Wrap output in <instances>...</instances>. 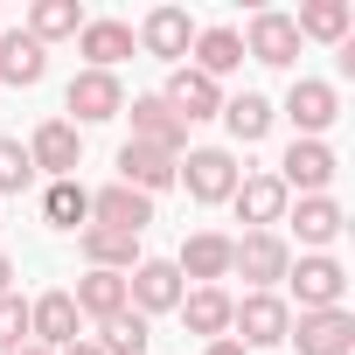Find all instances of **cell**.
I'll return each instance as SVG.
<instances>
[{
    "label": "cell",
    "instance_id": "1",
    "mask_svg": "<svg viewBox=\"0 0 355 355\" xmlns=\"http://www.w3.org/2000/svg\"><path fill=\"white\" fill-rule=\"evenodd\" d=\"M174 182L189 189V202H230L237 196V182H244V167H237V153L230 146H189L182 160H174Z\"/></svg>",
    "mask_w": 355,
    "mask_h": 355
},
{
    "label": "cell",
    "instance_id": "2",
    "mask_svg": "<svg viewBox=\"0 0 355 355\" xmlns=\"http://www.w3.org/2000/svg\"><path fill=\"white\" fill-rule=\"evenodd\" d=\"M286 286H293L300 313H327V306L348 300V272H341L334 251H306V258H293V265H286ZM293 300H286V306H293Z\"/></svg>",
    "mask_w": 355,
    "mask_h": 355
},
{
    "label": "cell",
    "instance_id": "3",
    "mask_svg": "<svg viewBox=\"0 0 355 355\" xmlns=\"http://www.w3.org/2000/svg\"><path fill=\"white\" fill-rule=\"evenodd\" d=\"M286 265H293V244H286L279 230H244V237H230V272H237L251 293H272V286L286 279Z\"/></svg>",
    "mask_w": 355,
    "mask_h": 355
},
{
    "label": "cell",
    "instance_id": "4",
    "mask_svg": "<svg viewBox=\"0 0 355 355\" xmlns=\"http://www.w3.org/2000/svg\"><path fill=\"white\" fill-rule=\"evenodd\" d=\"M286 334H293V306L279 293H244L230 306V341L237 348H279Z\"/></svg>",
    "mask_w": 355,
    "mask_h": 355
},
{
    "label": "cell",
    "instance_id": "5",
    "mask_svg": "<svg viewBox=\"0 0 355 355\" xmlns=\"http://www.w3.org/2000/svg\"><path fill=\"white\" fill-rule=\"evenodd\" d=\"M63 112H77V119H70L77 132L119 119V112H125V84H119V70H77L70 91H63Z\"/></svg>",
    "mask_w": 355,
    "mask_h": 355
},
{
    "label": "cell",
    "instance_id": "6",
    "mask_svg": "<svg viewBox=\"0 0 355 355\" xmlns=\"http://www.w3.org/2000/svg\"><path fill=\"white\" fill-rule=\"evenodd\" d=\"M272 174H279V189H286V196H293V189H300V196H327V189H334V174H341V160H334L327 139H293L286 160H279Z\"/></svg>",
    "mask_w": 355,
    "mask_h": 355
},
{
    "label": "cell",
    "instance_id": "7",
    "mask_svg": "<svg viewBox=\"0 0 355 355\" xmlns=\"http://www.w3.org/2000/svg\"><path fill=\"white\" fill-rule=\"evenodd\" d=\"M182 293H189V286H182V272H174V258H139V265L125 272V306L146 313V320H153V313H174Z\"/></svg>",
    "mask_w": 355,
    "mask_h": 355
},
{
    "label": "cell",
    "instance_id": "8",
    "mask_svg": "<svg viewBox=\"0 0 355 355\" xmlns=\"http://www.w3.org/2000/svg\"><path fill=\"white\" fill-rule=\"evenodd\" d=\"M28 160L35 174H49V182H77V167H84V132L70 119H42L28 132Z\"/></svg>",
    "mask_w": 355,
    "mask_h": 355
},
{
    "label": "cell",
    "instance_id": "9",
    "mask_svg": "<svg viewBox=\"0 0 355 355\" xmlns=\"http://www.w3.org/2000/svg\"><path fill=\"white\" fill-rule=\"evenodd\" d=\"M237 35H244V56L265 63V70H293V63H300V28H293V15H279V8H258L251 28H237Z\"/></svg>",
    "mask_w": 355,
    "mask_h": 355
},
{
    "label": "cell",
    "instance_id": "10",
    "mask_svg": "<svg viewBox=\"0 0 355 355\" xmlns=\"http://www.w3.org/2000/svg\"><path fill=\"white\" fill-rule=\"evenodd\" d=\"M119 119H132V139H139V146H160V153H174V160L189 153V125H182V119H174V112L160 105V91H139V98H125V112H119Z\"/></svg>",
    "mask_w": 355,
    "mask_h": 355
},
{
    "label": "cell",
    "instance_id": "11",
    "mask_svg": "<svg viewBox=\"0 0 355 355\" xmlns=\"http://www.w3.org/2000/svg\"><path fill=\"white\" fill-rule=\"evenodd\" d=\"M286 119H293V139H320V132L341 119V91L320 84V77H293V91H286Z\"/></svg>",
    "mask_w": 355,
    "mask_h": 355
},
{
    "label": "cell",
    "instance_id": "12",
    "mask_svg": "<svg viewBox=\"0 0 355 355\" xmlns=\"http://www.w3.org/2000/svg\"><path fill=\"white\" fill-rule=\"evenodd\" d=\"M28 341L49 348V355H63L70 341H84V313H77V300H70V293H42V300H28Z\"/></svg>",
    "mask_w": 355,
    "mask_h": 355
},
{
    "label": "cell",
    "instance_id": "13",
    "mask_svg": "<svg viewBox=\"0 0 355 355\" xmlns=\"http://www.w3.org/2000/svg\"><path fill=\"white\" fill-rule=\"evenodd\" d=\"M300 355H355V313L348 306H327V313H293V334H286Z\"/></svg>",
    "mask_w": 355,
    "mask_h": 355
},
{
    "label": "cell",
    "instance_id": "14",
    "mask_svg": "<svg viewBox=\"0 0 355 355\" xmlns=\"http://www.w3.org/2000/svg\"><path fill=\"white\" fill-rule=\"evenodd\" d=\"M132 49H146V56H160V63H189V49H196L189 8H153V15L132 28Z\"/></svg>",
    "mask_w": 355,
    "mask_h": 355
},
{
    "label": "cell",
    "instance_id": "15",
    "mask_svg": "<svg viewBox=\"0 0 355 355\" xmlns=\"http://www.w3.org/2000/svg\"><path fill=\"white\" fill-rule=\"evenodd\" d=\"M160 105L182 119V125H196V119H216V112H223V84H209V77L189 70V63H174L167 84H160Z\"/></svg>",
    "mask_w": 355,
    "mask_h": 355
},
{
    "label": "cell",
    "instance_id": "16",
    "mask_svg": "<svg viewBox=\"0 0 355 355\" xmlns=\"http://www.w3.org/2000/svg\"><path fill=\"white\" fill-rule=\"evenodd\" d=\"M286 189H279V174L272 167H258V174H244V182H237V196H230V209H237V223L244 230H279L286 223Z\"/></svg>",
    "mask_w": 355,
    "mask_h": 355
},
{
    "label": "cell",
    "instance_id": "17",
    "mask_svg": "<svg viewBox=\"0 0 355 355\" xmlns=\"http://www.w3.org/2000/svg\"><path fill=\"white\" fill-rule=\"evenodd\" d=\"M174 272H182V286H189V279H196V286L230 279V237H223V230H196V237H182V251H174Z\"/></svg>",
    "mask_w": 355,
    "mask_h": 355
},
{
    "label": "cell",
    "instance_id": "18",
    "mask_svg": "<svg viewBox=\"0 0 355 355\" xmlns=\"http://www.w3.org/2000/svg\"><path fill=\"white\" fill-rule=\"evenodd\" d=\"M77 56H84V70H119V63L132 56V21L91 15V21L77 28Z\"/></svg>",
    "mask_w": 355,
    "mask_h": 355
},
{
    "label": "cell",
    "instance_id": "19",
    "mask_svg": "<svg viewBox=\"0 0 355 355\" xmlns=\"http://www.w3.org/2000/svg\"><path fill=\"white\" fill-rule=\"evenodd\" d=\"M91 223H105V230H125V237H139V230L153 223V196H139V189H125V182H105V189L91 196Z\"/></svg>",
    "mask_w": 355,
    "mask_h": 355
},
{
    "label": "cell",
    "instance_id": "20",
    "mask_svg": "<svg viewBox=\"0 0 355 355\" xmlns=\"http://www.w3.org/2000/svg\"><path fill=\"white\" fill-rule=\"evenodd\" d=\"M286 223H293V237H300L306 251H327V244L348 230V216H341L334 196H300V202H286Z\"/></svg>",
    "mask_w": 355,
    "mask_h": 355
},
{
    "label": "cell",
    "instance_id": "21",
    "mask_svg": "<svg viewBox=\"0 0 355 355\" xmlns=\"http://www.w3.org/2000/svg\"><path fill=\"white\" fill-rule=\"evenodd\" d=\"M42 77H49V49L28 28H8V35H0V84H8V91H35Z\"/></svg>",
    "mask_w": 355,
    "mask_h": 355
},
{
    "label": "cell",
    "instance_id": "22",
    "mask_svg": "<svg viewBox=\"0 0 355 355\" xmlns=\"http://www.w3.org/2000/svg\"><path fill=\"white\" fill-rule=\"evenodd\" d=\"M230 306H237V300H230L223 286H189L174 313H182V327H189V334H202V341H223V334H230Z\"/></svg>",
    "mask_w": 355,
    "mask_h": 355
},
{
    "label": "cell",
    "instance_id": "23",
    "mask_svg": "<svg viewBox=\"0 0 355 355\" xmlns=\"http://www.w3.org/2000/svg\"><path fill=\"white\" fill-rule=\"evenodd\" d=\"M189 70H202L209 84H223L230 70H244V35H237L230 21H216V28H196V56H189Z\"/></svg>",
    "mask_w": 355,
    "mask_h": 355
},
{
    "label": "cell",
    "instance_id": "24",
    "mask_svg": "<svg viewBox=\"0 0 355 355\" xmlns=\"http://www.w3.org/2000/svg\"><path fill=\"white\" fill-rule=\"evenodd\" d=\"M119 182H125V189H139V196H160V189H174V153L125 139V146H119Z\"/></svg>",
    "mask_w": 355,
    "mask_h": 355
},
{
    "label": "cell",
    "instance_id": "25",
    "mask_svg": "<svg viewBox=\"0 0 355 355\" xmlns=\"http://www.w3.org/2000/svg\"><path fill=\"white\" fill-rule=\"evenodd\" d=\"M223 132L237 139V146H258L265 132H272V119H279V105L265 98V91H237V98H223Z\"/></svg>",
    "mask_w": 355,
    "mask_h": 355
},
{
    "label": "cell",
    "instance_id": "26",
    "mask_svg": "<svg viewBox=\"0 0 355 355\" xmlns=\"http://www.w3.org/2000/svg\"><path fill=\"white\" fill-rule=\"evenodd\" d=\"M77 251H84L91 272H132V265H139V237L105 230V223H84V230H77Z\"/></svg>",
    "mask_w": 355,
    "mask_h": 355
},
{
    "label": "cell",
    "instance_id": "27",
    "mask_svg": "<svg viewBox=\"0 0 355 355\" xmlns=\"http://www.w3.org/2000/svg\"><path fill=\"white\" fill-rule=\"evenodd\" d=\"M293 28H300V42H348L355 8H348V0H300Z\"/></svg>",
    "mask_w": 355,
    "mask_h": 355
},
{
    "label": "cell",
    "instance_id": "28",
    "mask_svg": "<svg viewBox=\"0 0 355 355\" xmlns=\"http://www.w3.org/2000/svg\"><path fill=\"white\" fill-rule=\"evenodd\" d=\"M70 300L84 320H112V313H125V272H84Z\"/></svg>",
    "mask_w": 355,
    "mask_h": 355
},
{
    "label": "cell",
    "instance_id": "29",
    "mask_svg": "<svg viewBox=\"0 0 355 355\" xmlns=\"http://www.w3.org/2000/svg\"><path fill=\"white\" fill-rule=\"evenodd\" d=\"M42 223L49 230H84L91 223V189L84 182H49L42 189Z\"/></svg>",
    "mask_w": 355,
    "mask_h": 355
},
{
    "label": "cell",
    "instance_id": "30",
    "mask_svg": "<svg viewBox=\"0 0 355 355\" xmlns=\"http://www.w3.org/2000/svg\"><path fill=\"white\" fill-rule=\"evenodd\" d=\"M146 341H153V327H146V313H112V320H98V334H91V348L98 355H146Z\"/></svg>",
    "mask_w": 355,
    "mask_h": 355
},
{
    "label": "cell",
    "instance_id": "31",
    "mask_svg": "<svg viewBox=\"0 0 355 355\" xmlns=\"http://www.w3.org/2000/svg\"><path fill=\"white\" fill-rule=\"evenodd\" d=\"M84 21H91V15L77 8V0H35V8H28V35H35L42 49H49V42H70Z\"/></svg>",
    "mask_w": 355,
    "mask_h": 355
},
{
    "label": "cell",
    "instance_id": "32",
    "mask_svg": "<svg viewBox=\"0 0 355 355\" xmlns=\"http://www.w3.org/2000/svg\"><path fill=\"white\" fill-rule=\"evenodd\" d=\"M35 182V160H28V146L21 139H0V196H21Z\"/></svg>",
    "mask_w": 355,
    "mask_h": 355
},
{
    "label": "cell",
    "instance_id": "33",
    "mask_svg": "<svg viewBox=\"0 0 355 355\" xmlns=\"http://www.w3.org/2000/svg\"><path fill=\"white\" fill-rule=\"evenodd\" d=\"M21 348H28V300L8 293L0 300V355H21Z\"/></svg>",
    "mask_w": 355,
    "mask_h": 355
},
{
    "label": "cell",
    "instance_id": "34",
    "mask_svg": "<svg viewBox=\"0 0 355 355\" xmlns=\"http://www.w3.org/2000/svg\"><path fill=\"white\" fill-rule=\"evenodd\" d=\"M202 355H251V348H237V341L223 334V341H202Z\"/></svg>",
    "mask_w": 355,
    "mask_h": 355
},
{
    "label": "cell",
    "instance_id": "35",
    "mask_svg": "<svg viewBox=\"0 0 355 355\" xmlns=\"http://www.w3.org/2000/svg\"><path fill=\"white\" fill-rule=\"evenodd\" d=\"M8 293H15V258L0 251V300H8Z\"/></svg>",
    "mask_w": 355,
    "mask_h": 355
},
{
    "label": "cell",
    "instance_id": "36",
    "mask_svg": "<svg viewBox=\"0 0 355 355\" xmlns=\"http://www.w3.org/2000/svg\"><path fill=\"white\" fill-rule=\"evenodd\" d=\"M63 355H98V348H91V341H70V348H63Z\"/></svg>",
    "mask_w": 355,
    "mask_h": 355
},
{
    "label": "cell",
    "instance_id": "37",
    "mask_svg": "<svg viewBox=\"0 0 355 355\" xmlns=\"http://www.w3.org/2000/svg\"><path fill=\"white\" fill-rule=\"evenodd\" d=\"M21 355H49V348H35V341H28V348H21Z\"/></svg>",
    "mask_w": 355,
    "mask_h": 355
}]
</instances>
